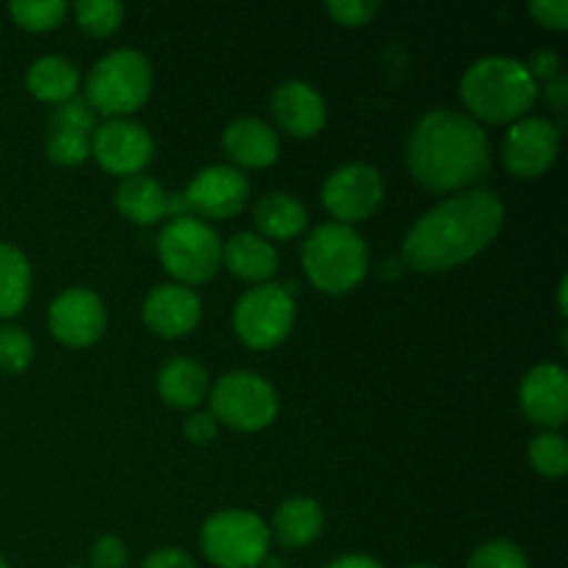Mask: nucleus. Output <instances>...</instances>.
Here are the masks:
<instances>
[{"mask_svg": "<svg viewBox=\"0 0 568 568\" xmlns=\"http://www.w3.org/2000/svg\"><path fill=\"white\" fill-rule=\"evenodd\" d=\"M505 225V205L491 189L475 186L433 205L408 231L403 261L414 272H447L480 255Z\"/></svg>", "mask_w": 568, "mask_h": 568, "instance_id": "nucleus-1", "label": "nucleus"}, {"mask_svg": "<svg viewBox=\"0 0 568 568\" xmlns=\"http://www.w3.org/2000/svg\"><path fill=\"white\" fill-rule=\"evenodd\" d=\"M414 181L433 194L475 189L491 166V144L480 122L453 109L427 111L414 125L405 148Z\"/></svg>", "mask_w": 568, "mask_h": 568, "instance_id": "nucleus-2", "label": "nucleus"}, {"mask_svg": "<svg viewBox=\"0 0 568 568\" xmlns=\"http://www.w3.org/2000/svg\"><path fill=\"white\" fill-rule=\"evenodd\" d=\"M460 98L475 122L514 125L538 100V83L519 59L486 55L464 72Z\"/></svg>", "mask_w": 568, "mask_h": 568, "instance_id": "nucleus-3", "label": "nucleus"}, {"mask_svg": "<svg viewBox=\"0 0 568 568\" xmlns=\"http://www.w3.org/2000/svg\"><path fill=\"white\" fill-rule=\"evenodd\" d=\"M303 270L322 294H347L369 272V247L355 227L325 222L303 242Z\"/></svg>", "mask_w": 568, "mask_h": 568, "instance_id": "nucleus-4", "label": "nucleus"}, {"mask_svg": "<svg viewBox=\"0 0 568 568\" xmlns=\"http://www.w3.org/2000/svg\"><path fill=\"white\" fill-rule=\"evenodd\" d=\"M153 92V67L133 48H116L94 61L87 75V103L109 120H122L142 109Z\"/></svg>", "mask_w": 568, "mask_h": 568, "instance_id": "nucleus-5", "label": "nucleus"}, {"mask_svg": "<svg viewBox=\"0 0 568 568\" xmlns=\"http://www.w3.org/2000/svg\"><path fill=\"white\" fill-rule=\"evenodd\" d=\"M159 261L166 275L181 286H200L214 281L222 266V239L209 222L197 216H175L159 233Z\"/></svg>", "mask_w": 568, "mask_h": 568, "instance_id": "nucleus-6", "label": "nucleus"}, {"mask_svg": "<svg viewBox=\"0 0 568 568\" xmlns=\"http://www.w3.org/2000/svg\"><path fill=\"white\" fill-rule=\"evenodd\" d=\"M270 544V525L253 510H220L200 527V549L216 568H258Z\"/></svg>", "mask_w": 568, "mask_h": 568, "instance_id": "nucleus-7", "label": "nucleus"}, {"mask_svg": "<svg viewBox=\"0 0 568 568\" xmlns=\"http://www.w3.org/2000/svg\"><path fill=\"white\" fill-rule=\"evenodd\" d=\"M211 416L216 425H225L239 433L266 430L277 419L281 399L275 386L258 372H227L209 392Z\"/></svg>", "mask_w": 568, "mask_h": 568, "instance_id": "nucleus-8", "label": "nucleus"}, {"mask_svg": "<svg viewBox=\"0 0 568 568\" xmlns=\"http://www.w3.org/2000/svg\"><path fill=\"white\" fill-rule=\"evenodd\" d=\"M297 305L288 288L261 283L247 288L233 308V331L250 349H275L288 338Z\"/></svg>", "mask_w": 568, "mask_h": 568, "instance_id": "nucleus-9", "label": "nucleus"}, {"mask_svg": "<svg viewBox=\"0 0 568 568\" xmlns=\"http://www.w3.org/2000/svg\"><path fill=\"white\" fill-rule=\"evenodd\" d=\"M386 197L383 175L369 164L338 166L322 186V205L338 225L369 220Z\"/></svg>", "mask_w": 568, "mask_h": 568, "instance_id": "nucleus-10", "label": "nucleus"}, {"mask_svg": "<svg viewBox=\"0 0 568 568\" xmlns=\"http://www.w3.org/2000/svg\"><path fill=\"white\" fill-rule=\"evenodd\" d=\"M560 153V131L547 116H521L508 128L503 142L505 170L521 181L552 170Z\"/></svg>", "mask_w": 568, "mask_h": 568, "instance_id": "nucleus-11", "label": "nucleus"}, {"mask_svg": "<svg viewBox=\"0 0 568 568\" xmlns=\"http://www.w3.org/2000/svg\"><path fill=\"white\" fill-rule=\"evenodd\" d=\"M48 327L55 342H61L64 347H92L109 327V311L92 288L72 286L50 303Z\"/></svg>", "mask_w": 568, "mask_h": 568, "instance_id": "nucleus-12", "label": "nucleus"}, {"mask_svg": "<svg viewBox=\"0 0 568 568\" xmlns=\"http://www.w3.org/2000/svg\"><path fill=\"white\" fill-rule=\"evenodd\" d=\"M250 181L242 170L231 164H211L192 178L183 192L186 211L197 220H231L247 205Z\"/></svg>", "mask_w": 568, "mask_h": 568, "instance_id": "nucleus-13", "label": "nucleus"}, {"mask_svg": "<svg viewBox=\"0 0 568 568\" xmlns=\"http://www.w3.org/2000/svg\"><path fill=\"white\" fill-rule=\"evenodd\" d=\"M153 136L144 125L128 120H105L92 133V159L120 178L139 175L153 161Z\"/></svg>", "mask_w": 568, "mask_h": 568, "instance_id": "nucleus-14", "label": "nucleus"}, {"mask_svg": "<svg viewBox=\"0 0 568 568\" xmlns=\"http://www.w3.org/2000/svg\"><path fill=\"white\" fill-rule=\"evenodd\" d=\"M203 316L197 292L181 283H161L144 297L142 322L161 338H186Z\"/></svg>", "mask_w": 568, "mask_h": 568, "instance_id": "nucleus-15", "label": "nucleus"}, {"mask_svg": "<svg viewBox=\"0 0 568 568\" xmlns=\"http://www.w3.org/2000/svg\"><path fill=\"white\" fill-rule=\"evenodd\" d=\"M519 405L532 425L560 430L568 416V375L564 366H532L519 386Z\"/></svg>", "mask_w": 568, "mask_h": 568, "instance_id": "nucleus-16", "label": "nucleus"}, {"mask_svg": "<svg viewBox=\"0 0 568 568\" xmlns=\"http://www.w3.org/2000/svg\"><path fill=\"white\" fill-rule=\"evenodd\" d=\"M272 116L288 136L311 139L325 128L327 105L311 83L286 81L272 92Z\"/></svg>", "mask_w": 568, "mask_h": 568, "instance_id": "nucleus-17", "label": "nucleus"}, {"mask_svg": "<svg viewBox=\"0 0 568 568\" xmlns=\"http://www.w3.org/2000/svg\"><path fill=\"white\" fill-rule=\"evenodd\" d=\"M222 150L236 170H266L281 159V136L258 116H239L222 133Z\"/></svg>", "mask_w": 568, "mask_h": 568, "instance_id": "nucleus-18", "label": "nucleus"}, {"mask_svg": "<svg viewBox=\"0 0 568 568\" xmlns=\"http://www.w3.org/2000/svg\"><path fill=\"white\" fill-rule=\"evenodd\" d=\"M222 266L239 281L261 286L275 277L281 258H277L275 244L266 242L255 231H242L222 244Z\"/></svg>", "mask_w": 568, "mask_h": 568, "instance_id": "nucleus-19", "label": "nucleus"}, {"mask_svg": "<svg viewBox=\"0 0 568 568\" xmlns=\"http://www.w3.org/2000/svg\"><path fill=\"white\" fill-rule=\"evenodd\" d=\"M114 205L128 222L148 227L172 214V194H166L155 178L139 172V175L122 178L114 192Z\"/></svg>", "mask_w": 568, "mask_h": 568, "instance_id": "nucleus-20", "label": "nucleus"}, {"mask_svg": "<svg viewBox=\"0 0 568 568\" xmlns=\"http://www.w3.org/2000/svg\"><path fill=\"white\" fill-rule=\"evenodd\" d=\"M159 397L164 399L170 408L178 410H194L200 403L209 399L211 381L203 364L194 358H170L161 364L159 369Z\"/></svg>", "mask_w": 568, "mask_h": 568, "instance_id": "nucleus-21", "label": "nucleus"}, {"mask_svg": "<svg viewBox=\"0 0 568 568\" xmlns=\"http://www.w3.org/2000/svg\"><path fill=\"white\" fill-rule=\"evenodd\" d=\"M322 527H325L322 505L314 497H292L272 516L270 536L283 549H305L320 538Z\"/></svg>", "mask_w": 568, "mask_h": 568, "instance_id": "nucleus-22", "label": "nucleus"}, {"mask_svg": "<svg viewBox=\"0 0 568 568\" xmlns=\"http://www.w3.org/2000/svg\"><path fill=\"white\" fill-rule=\"evenodd\" d=\"M253 222L266 242H292L308 231V211L294 194L270 192L255 205Z\"/></svg>", "mask_w": 568, "mask_h": 568, "instance_id": "nucleus-23", "label": "nucleus"}, {"mask_svg": "<svg viewBox=\"0 0 568 568\" xmlns=\"http://www.w3.org/2000/svg\"><path fill=\"white\" fill-rule=\"evenodd\" d=\"M26 87L42 103L61 105L75 98L78 89H81V72L64 55H42L28 67Z\"/></svg>", "mask_w": 568, "mask_h": 568, "instance_id": "nucleus-24", "label": "nucleus"}, {"mask_svg": "<svg viewBox=\"0 0 568 568\" xmlns=\"http://www.w3.org/2000/svg\"><path fill=\"white\" fill-rule=\"evenodd\" d=\"M31 300V264L14 244L0 242V320L20 314Z\"/></svg>", "mask_w": 568, "mask_h": 568, "instance_id": "nucleus-25", "label": "nucleus"}, {"mask_svg": "<svg viewBox=\"0 0 568 568\" xmlns=\"http://www.w3.org/2000/svg\"><path fill=\"white\" fill-rule=\"evenodd\" d=\"M72 14H75L78 28L87 31L89 37L109 39L120 31L125 6L116 3V0H78L72 6Z\"/></svg>", "mask_w": 568, "mask_h": 568, "instance_id": "nucleus-26", "label": "nucleus"}, {"mask_svg": "<svg viewBox=\"0 0 568 568\" xmlns=\"http://www.w3.org/2000/svg\"><path fill=\"white\" fill-rule=\"evenodd\" d=\"M67 14H70V6L64 0H37V3L26 0V3L9 6V17L14 20V26L31 33L53 31V28H59L64 22Z\"/></svg>", "mask_w": 568, "mask_h": 568, "instance_id": "nucleus-27", "label": "nucleus"}, {"mask_svg": "<svg viewBox=\"0 0 568 568\" xmlns=\"http://www.w3.org/2000/svg\"><path fill=\"white\" fill-rule=\"evenodd\" d=\"M530 466L547 480H558L568 471V444L558 430H544L530 442Z\"/></svg>", "mask_w": 568, "mask_h": 568, "instance_id": "nucleus-28", "label": "nucleus"}, {"mask_svg": "<svg viewBox=\"0 0 568 568\" xmlns=\"http://www.w3.org/2000/svg\"><path fill=\"white\" fill-rule=\"evenodd\" d=\"M33 338L17 325H0V372L3 375H22L33 364Z\"/></svg>", "mask_w": 568, "mask_h": 568, "instance_id": "nucleus-29", "label": "nucleus"}, {"mask_svg": "<svg viewBox=\"0 0 568 568\" xmlns=\"http://www.w3.org/2000/svg\"><path fill=\"white\" fill-rule=\"evenodd\" d=\"M466 568H530L525 549L508 538H494V541L480 544L469 555Z\"/></svg>", "mask_w": 568, "mask_h": 568, "instance_id": "nucleus-30", "label": "nucleus"}, {"mask_svg": "<svg viewBox=\"0 0 568 568\" xmlns=\"http://www.w3.org/2000/svg\"><path fill=\"white\" fill-rule=\"evenodd\" d=\"M50 164L55 166H81L92 155V136L72 131H50L44 144Z\"/></svg>", "mask_w": 568, "mask_h": 568, "instance_id": "nucleus-31", "label": "nucleus"}, {"mask_svg": "<svg viewBox=\"0 0 568 568\" xmlns=\"http://www.w3.org/2000/svg\"><path fill=\"white\" fill-rule=\"evenodd\" d=\"M98 128V111L87 103V98H70L67 103L55 105L53 116H50V131H72L92 136Z\"/></svg>", "mask_w": 568, "mask_h": 568, "instance_id": "nucleus-32", "label": "nucleus"}, {"mask_svg": "<svg viewBox=\"0 0 568 568\" xmlns=\"http://www.w3.org/2000/svg\"><path fill=\"white\" fill-rule=\"evenodd\" d=\"M327 11H331V17L338 26L361 28L375 20L377 11H381V3H375V0H369V3L366 0H331Z\"/></svg>", "mask_w": 568, "mask_h": 568, "instance_id": "nucleus-33", "label": "nucleus"}, {"mask_svg": "<svg viewBox=\"0 0 568 568\" xmlns=\"http://www.w3.org/2000/svg\"><path fill=\"white\" fill-rule=\"evenodd\" d=\"M128 547L116 536H100L89 549V568H125Z\"/></svg>", "mask_w": 568, "mask_h": 568, "instance_id": "nucleus-34", "label": "nucleus"}, {"mask_svg": "<svg viewBox=\"0 0 568 568\" xmlns=\"http://www.w3.org/2000/svg\"><path fill=\"white\" fill-rule=\"evenodd\" d=\"M532 20L549 31H566L568 28V3L566 0H536L530 3Z\"/></svg>", "mask_w": 568, "mask_h": 568, "instance_id": "nucleus-35", "label": "nucleus"}, {"mask_svg": "<svg viewBox=\"0 0 568 568\" xmlns=\"http://www.w3.org/2000/svg\"><path fill=\"white\" fill-rule=\"evenodd\" d=\"M214 436H216V419L211 416V410H194V414H189L186 422H183V438L197 444V447L214 442Z\"/></svg>", "mask_w": 568, "mask_h": 568, "instance_id": "nucleus-36", "label": "nucleus"}, {"mask_svg": "<svg viewBox=\"0 0 568 568\" xmlns=\"http://www.w3.org/2000/svg\"><path fill=\"white\" fill-rule=\"evenodd\" d=\"M525 67L536 83H547V81H552L555 75H560V72H564V61H560V55L555 53V50H547V48L536 50Z\"/></svg>", "mask_w": 568, "mask_h": 568, "instance_id": "nucleus-37", "label": "nucleus"}, {"mask_svg": "<svg viewBox=\"0 0 568 568\" xmlns=\"http://www.w3.org/2000/svg\"><path fill=\"white\" fill-rule=\"evenodd\" d=\"M142 568H197V564H194V558L186 549L164 547L150 552L148 558L142 560Z\"/></svg>", "mask_w": 568, "mask_h": 568, "instance_id": "nucleus-38", "label": "nucleus"}, {"mask_svg": "<svg viewBox=\"0 0 568 568\" xmlns=\"http://www.w3.org/2000/svg\"><path fill=\"white\" fill-rule=\"evenodd\" d=\"M538 94H541L544 103H547L552 111H564L568 105V78L560 72V75H555L552 81L541 83V87H538Z\"/></svg>", "mask_w": 568, "mask_h": 568, "instance_id": "nucleus-39", "label": "nucleus"}, {"mask_svg": "<svg viewBox=\"0 0 568 568\" xmlns=\"http://www.w3.org/2000/svg\"><path fill=\"white\" fill-rule=\"evenodd\" d=\"M322 568H383V564L381 560L369 558V555L355 552V555H342V558L331 560V564L322 566Z\"/></svg>", "mask_w": 568, "mask_h": 568, "instance_id": "nucleus-40", "label": "nucleus"}, {"mask_svg": "<svg viewBox=\"0 0 568 568\" xmlns=\"http://www.w3.org/2000/svg\"><path fill=\"white\" fill-rule=\"evenodd\" d=\"M566 294H568V277L564 275L558 283V308H560V316L568 314V305H566Z\"/></svg>", "mask_w": 568, "mask_h": 568, "instance_id": "nucleus-41", "label": "nucleus"}, {"mask_svg": "<svg viewBox=\"0 0 568 568\" xmlns=\"http://www.w3.org/2000/svg\"><path fill=\"white\" fill-rule=\"evenodd\" d=\"M258 568H283V564L277 558H272V555H266V558L261 560Z\"/></svg>", "mask_w": 568, "mask_h": 568, "instance_id": "nucleus-42", "label": "nucleus"}, {"mask_svg": "<svg viewBox=\"0 0 568 568\" xmlns=\"http://www.w3.org/2000/svg\"><path fill=\"white\" fill-rule=\"evenodd\" d=\"M405 568H436V566H427V564H414V566H405Z\"/></svg>", "mask_w": 568, "mask_h": 568, "instance_id": "nucleus-43", "label": "nucleus"}, {"mask_svg": "<svg viewBox=\"0 0 568 568\" xmlns=\"http://www.w3.org/2000/svg\"><path fill=\"white\" fill-rule=\"evenodd\" d=\"M0 568H11L9 564H6V558H3V555H0Z\"/></svg>", "mask_w": 568, "mask_h": 568, "instance_id": "nucleus-44", "label": "nucleus"}, {"mask_svg": "<svg viewBox=\"0 0 568 568\" xmlns=\"http://www.w3.org/2000/svg\"><path fill=\"white\" fill-rule=\"evenodd\" d=\"M70 568H83V566H70Z\"/></svg>", "mask_w": 568, "mask_h": 568, "instance_id": "nucleus-45", "label": "nucleus"}]
</instances>
